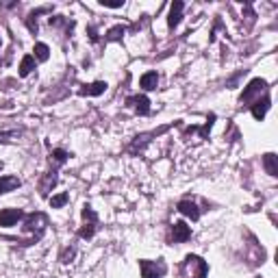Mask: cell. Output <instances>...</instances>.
Wrapping results in <instances>:
<instances>
[{
	"label": "cell",
	"instance_id": "cell-23",
	"mask_svg": "<svg viewBox=\"0 0 278 278\" xmlns=\"http://www.w3.org/2000/svg\"><path fill=\"white\" fill-rule=\"evenodd\" d=\"M259 278H261V276H259Z\"/></svg>",
	"mask_w": 278,
	"mask_h": 278
},
{
	"label": "cell",
	"instance_id": "cell-2",
	"mask_svg": "<svg viewBox=\"0 0 278 278\" xmlns=\"http://www.w3.org/2000/svg\"><path fill=\"white\" fill-rule=\"evenodd\" d=\"M261 94H267V83L263 78H254L248 83V87L244 89V94H241L239 102L241 104H248V107H252V104L256 102V100L261 98Z\"/></svg>",
	"mask_w": 278,
	"mask_h": 278
},
{
	"label": "cell",
	"instance_id": "cell-18",
	"mask_svg": "<svg viewBox=\"0 0 278 278\" xmlns=\"http://www.w3.org/2000/svg\"><path fill=\"white\" fill-rule=\"evenodd\" d=\"M33 70H35V57L33 54H26L22 59V63H20V76H28Z\"/></svg>",
	"mask_w": 278,
	"mask_h": 278
},
{
	"label": "cell",
	"instance_id": "cell-14",
	"mask_svg": "<svg viewBox=\"0 0 278 278\" xmlns=\"http://www.w3.org/2000/svg\"><path fill=\"white\" fill-rule=\"evenodd\" d=\"M68 159H70V154L65 152L63 148H54L52 152H50V165H52L54 172H57V168H61V165H63Z\"/></svg>",
	"mask_w": 278,
	"mask_h": 278
},
{
	"label": "cell",
	"instance_id": "cell-3",
	"mask_svg": "<svg viewBox=\"0 0 278 278\" xmlns=\"http://www.w3.org/2000/svg\"><path fill=\"white\" fill-rule=\"evenodd\" d=\"M48 226V220L44 213H31V215H24V230L35 232V239H42L44 230Z\"/></svg>",
	"mask_w": 278,
	"mask_h": 278
},
{
	"label": "cell",
	"instance_id": "cell-17",
	"mask_svg": "<svg viewBox=\"0 0 278 278\" xmlns=\"http://www.w3.org/2000/svg\"><path fill=\"white\" fill-rule=\"evenodd\" d=\"M263 165H265V172L270 176H278V159L274 152H267L263 156Z\"/></svg>",
	"mask_w": 278,
	"mask_h": 278
},
{
	"label": "cell",
	"instance_id": "cell-12",
	"mask_svg": "<svg viewBox=\"0 0 278 278\" xmlns=\"http://www.w3.org/2000/svg\"><path fill=\"white\" fill-rule=\"evenodd\" d=\"M107 92V83L104 80H96V83H89V85H83L80 89V96H100Z\"/></svg>",
	"mask_w": 278,
	"mask_h": 278
},
{
	"label": "cell",
	"instance_id": "cell-11",
	"mask_svg": "<svg viewBox=\"0 0 278 278\" xmlns=\"http://www.w3.org/2000/svg\"><path fill=\"white\" fill-rule=\"evenodd\" d=\"M183 7H185V4L180 2V0H174V2H172V7H170V18H168L170 28H176V26L180 24V18H183Z\"/></svg>",
	"mask_w": 278,
	"mask_h": 278
},
{
	"label": "cell",
	"instance_id": "cell-19",
	"mask_svg": "<svg viewBox=\"0 0 278 278\" xmlns=\"http://www.w3.org/2000/svg\"><path fill=\"white\" fill-rule=\"evenodd\" d=\"M33 52H35V59L37 61H48V57H50V48L46 46V44H35V48H33Z\"/></svg>",
	"mask_w": 278,
	"mask_h": 278
},
{
	"label": "cell",
	"instance_id": "cell-6",
	"mask_svg": "<svg viewBox=\"0 0 278 278\" xmlns=\"http://www.w3.org/2000/svg\"><path fill=\"white\" fill-rule=\"evenodd\" d=\"M20 220H24V211H20V209H2L0 211V226H4V228L16 226Z\"/></svg>",
	"mask_w": 278,
	"mask_h": 278
},
{
	"label": "cell",
	"instance_id": "cell-21",
	"mask_svg": "<svg viewBox=\"0 0 278 278\" xmlns=\"http://www.w3.org/2000/svg\"><path fill=\"white\" fill-rule=\"evenodd\" d=\"M68 200H70V196L63 191V194L52 196V198H50V206H52V209H61V206L68 204Z\"/></svg>",
	"mask_w": 278,
	"mask_h": 278
},
{
	"label": "cell",
	"instance_id": "cell-4",
	"mask_svg": "<svg viewBox=\"0 0 278 278\" xmlns=\"http://www.w3.org/2000/svg\"><path fill=\"white\" fill-rule=\"evenodd\" d=\"M139 270H141V278H161L165 276V272H168V265H165L163 259L159 261H139Z\"/></svg>",
	"mask_w": 278,
	"mask_h": 278
},
{
	"label": "cell",
	"instance_id": "cell-5",
	"mask_svg": "<svg viewBox=\"0 0 278 278\" xmlns=\"http://www.w3.org/2000/svg\"><path fill=\"white\" fill-rule=\"evenodd\" d=\"M83 220H85V224L78 230V237L80 239H92L96 232V226H98V215H96V211L89 204L83 206Z\"/></svg>",
	"mask_w": 278,
	"mask_h": 278
},
{
	"label": "cell",
	"instance_id": "cell-7",
	"mask_svg": "<svg viewBox=\"0 0 278 278\" xmlns=\"http://www.w3.org/2000/svg\"><path fill=\"white\" fill-rule=\"evenodd\" d=\"M191 237V228L185 224V222H174V226H172V239L176 241V244H183Z\"/></svg>",
	"mask_w": 278,
	"mask_h": 278
},
{
	"label": "cell",
	"instance_id": "cell-15",
	"mask_svg": "<svg viewBox=\"0 0 278 278\" xmlns=\"http://www.w3.org/2000/svg\"><path fill=\"white\" fill-rule=\"evenodd\" d=\"M139 85H141V89H146V92H152V89H156V85H159V74L146 72L144 76L139 78Z\"/></svg>",
	"mask_w": 278,
	"mask_h": 278
},
{
	"label": "cell",
	"instance_id": "cell-13",
	"mask_svg": "<svg viewBox=\"0 0 278 278\" xmlns=\"http://www.w3.org/2000/svg\"><path fill=\"white\" fill-rule=\"evenodd\" d=\"M54 185H57V172L52 170V172H48V174L42 178V183H39V194H42V196H48L50 191H52Z\"/></svg>",
	"mask_w": 278,
	"mask_h": 278
},
{
	"label": "cell",
	"instance_id": "cell-22",
	"mask_svg": "<svg viewBox=\"0 0 278 278\" xmlns=\"http://www.w3.org/2000/svg\"><path fill=\"white\" fill-rule=\"evenodd\" d=\"M100 4H102V7H109V9H118L124 4V0H100Z\"/></svg>",
	"mask_w": 278,
	"mask_h": 278
},
{
	"label": "cell",
	"instance_id": "cell-16",
	"mask_svg": "<svg viewBox=\"0 0 278 278\" xmlns=\"http://www.w3.org/2000/svg\"><path fill=\"white\" fill-rule=\"evenodd\" d=\"M20 185L22 183H20L18 176H2V178H0V194H9V191L18 189Z\"/></svg>",
	"mask_w": 278,
	"mask_h": 278
},
{
	"label": "cell",
	"instance_id": "cell-1",
	"mask_svg": "<svg viewBox=\"0 0 278 278\" xmlns=\"http://www.w3.org/2000/svg\"><path fill=\"white\" fill-rule=\"evenodd\" d=\"M209 265L198 254H187L185 261L180 263V278H206Z\"/></svg>",
	"mask_w": 278,
	"mask_h": 278
},
{
	"label": "cell",
	"instance_id": "cell-10",
	"mask_svg": "<svg viewBox=\"0 0 278 278\" xmlns=\"http://www.w3.org/2000/svg\"><path fill=\"white\" fill-rule=\"evenodd\" d=\"M176 209H178V213H183V215H187V217H191L194 222L200 217V209L196 206V202H194V200H180Z\"/></svg>",
	"mask_w": 278,
	"mask_h": 278
},
{
	"label": "cell",
	"instance_id": "cell-8",
	"mask_svg": "<svg viewBox=\"0 0 278 278\" xmlns=\"http://www.w3.org/2000/svg\"><path fill=\"white\" fill-rule=\"evenodd\" d=\"M270 102H272V100H270V96H267V94L263 96V98L256 100V102L250 107V111H252V118H254V120H259V122H261V120L265 118L267 109H270Z\"/></svg>",
	"mask_w": 278,
	"mask_h": 278
},
{
	"label": "cell",
	"instance_id": "cell-20",
	"mask_svg": "<svg viewBox=\"0 0 278 278\" xmlns=\"http://www.w3.org/2000/svg\"><path fill=\"white\" fill-rule=\"evenodd\" d=\"M124 33H126V28H124V26H113V28H111V31L107 33L104 42H120Z\"/></svg>",
	"mask_w": 278,
	"mask_h": 278
},
{
	"label": "cell",
	"instance_id": "cell-9",
	"mask_svg": "<svg viewBox=\"0 0 278 278\" xmlns=\"http://www.w3.org/2000/svg\"><path fill=\"white\" fill-rule=\"evenodd\" d=\"M126 102H128L130 107L137 111L139 115H148L150 113V100L146 98V96H130Z\"/></svg>",
	"mask_w": 278,
	"mask_h": 278
}]
</instances>
